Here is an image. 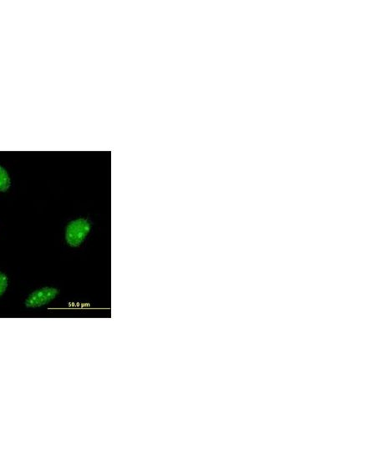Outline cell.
Returning a JSON list of instances; mask_svg holds the SVG:
<instances>
[{
	"instance_id": "277c9868",
	"label": "cell",
	"mask_w": 381,
	"mask_h": 469,
	"mask_svg": "<svg viewBox=\"0 0 381 469\" xmlns=\"http://www.w3.org/2000/svg\"><path fill=\"white\" fill-rule=\"evenodd\" d=\"M8 285V279L6 274L0 272V298L2 297Z\"/></svg>"
},
{
	"instance_id": "6da1fadb",
	"label": "cell",
	"mask_w": 381,
	"mask_h": 469,
	"mask_svg": "<svg viewBox=\"0 0 381 469\" xmlns=\"http://www.w3.org/2000/svg\"><path fill=\"white\" fill-rule=\"evenodd\" d=\"M91 225L86 219H77L68 224L66 228V243L71 247H78L90 233Z\"/></svg>"
},
{
	"instance_id": "7a4b0ae2",
	"label": "cell",
	"mask_w": 381,
	"mask_h": 469,
	"mask_svg": "<svg viewBox=\"0 0 381 469\" xmlns=\"http://www.w3.org/2000/svg\"><path fill=\"white\" fill-rule=\"evenodd\" d=\"M59 291L54 287H43L29 295L25 300V306L28 308H37L47 305L57 297Z\"/></svg>"
},
{
	"instance_id": "3957f363",
	"label": "cell",
	"mask_w": 381,
	"mask_h": 469,
	"mask_svg": "<svg viewBox=\"0 0 381 469\" xmlns=\"http://www.w3.org/2000/svg\"><path fill=\"white\" fill-rule=\"evenodd\" d=\"M11 179L8 172L0 166V192H6L10 188Z\"/></svg>"
}]
</instances>
